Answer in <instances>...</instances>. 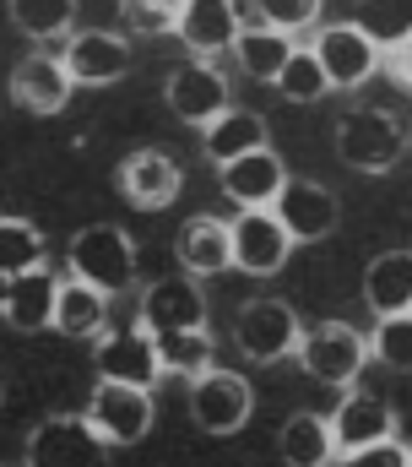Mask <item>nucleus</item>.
<instances>
[{"label":"nucleus","mask_w":412,"mask_h":467,"mask_svg":"<svg viewBox=\"0 0 412 467\" xmlns=\"http://www.w3.org/2000/svg\"><path fill=\"white\" fill-rule=\"evenodd\" d=\"M71 277L108 294H125L136 283V244L119 223H88V229L71 239Z\"/></svg>","instance_id":"1"},{"label":"nucleus","mask_w":412,"mask_h":467,"mask_svg":"<svg viewBox=\"0 0 412 467\" xmlns=\"http://www.w3.org/2000/svg\"><path fill=\"white\" fill-rule=\"evenodd\" d=\"M336 152H342V163L358 169V174H386V169L407 152V130H402L397 115L358 104V109H347V115L336 119Z\"/></svg>","instance_id":"2"},{"label":"nucleus","mask_w":412,"mask_h":467,"mask_svg":"<svg viewBox=\"0 0 412 467\" xmlns=\"http://www.w3.org/2000/svg\"><path fill=\"white\" fill-rule=\"evenodd\" d=\"M304 321L288 299H250L233 321V348L244 353L250 364H283L299 353Z\"/></svg>","instance_id":"3"},{"label":"nucleus","mask_w":412,"mask_h":467,"mask_svg":"<svg viewBox=\"0 0 412 467\" xmlns=\"http://www.w3.org/2000/svg\"><path fill=\"white\" fill-rule=\"evenodd\" d=\"M299 364L309 369V380H320L331 391H353L358 375H364V364H369V337H358L342 321L309 327L304 337H299Z\"/></svg>","instance_id":"4"},{"label":"nucleus","mask_w":412,"mask_h":467,"mask_svg":"<svg viewBox=\"0 0 412 467\" xmlns=\"http://www.w3.org/2000/svg\"><path fill=\"white\" fill-rule=\"evenodd\" d=\"M27 467H108V446L82 413H49L27 435Z\"/></svg>","instance_id":"5"},{"label":"nucleus","mask_w":412,"mask_h":467,"mask_svg":"<svg viewBox=\"0 0 412 467\" xmlns=\"http://www.w3.org/2000/svg\"><path fill=\"white\" fill-rule=\"evenodd\" d=\"M152 413H158L152 391L114 386V380H98L93 397H88V408H82V419L93 424V435H98L103 446H136V441H147Z\"/></svg>","instance_id":"6"},{"label":"nucleus","mask_w":412,"mask_h":467,"mask_svg":"<svg viewBox=\"0 0 412 467\" xmlns=\"http://www.w3.org/2000/svg\"><path fill=\"white\" fill-rule=\"evenodd\" d=\"M93 364H98V380L136 386V391H147V386L163 375V364H158V343H152V332H147L141 321H130V327H108L98 343H93Z\"/></svg>","instance_id":"7"},{"label":"nucleus","mask_w":412,"mask_h":467,"mask_svg":"<svg viewBox=\"0 0 412 467\" xmlns=\"http://www.w3.org/2000/svg\"><path fill=\"white\" fill-rule=\"evenodd\" d=\"M255 413V391L244 375L233 369H206L201 380H191V419L206 435H239Z\"/></svg>","instance_id":"8"},{"label":"nucleus","mask_w":412,"mask_h":467,"mask_svg":"<svg viewBox=\"0 0 412 467\" xmlns=\"http://www.w3.org/2000/svg\"><path fill=\"white\" fill-rule=\"evenodd\" d=\"M152 337L163 332H206V294L196 277H158L141 288V316Z\"/></svg>","instance_id":"9"},{"label":"nucleus","mask_w":412,"mask_h":467,"mask_svg":"<svg viewBox=\"0 0 412 467\" xmlns=\"http://www.w3.org/2000/svg\"><path fill=\"white\" fill-rule=\"evenodd\" d=\"M163 99H169V109L185 119V125H196L206 130L217 115H228L233 104H228V77L211 66V60H185L169 82H163Z\"/></svg>","instance_id":"10"},{"label":"nucleus","mask_w":412,"mask_h":467,"mask_svg":"<svg viewBox=\"0 0 412 467\" xmlns=\"http://www.w3.org/2000/svg\"><path fill=\"white\" fill-rule=\"evenodd\" d=\"M272 213H277V223L288 229L294 244H320V239H331L336 223H342L336 191H325L320 180H288Z\"/></svg>","instance_id":"11"},{"label":"nucleus","mask_w":412,"mask_h":467,"mask_svg":"<svg viewBox=\"0 0 412 467\" xmlns=\"http://www.w3.org/2000/svg\"><path fill=\"white\" fill-rule=\"evenodd\" d=\"M309 55L320 60V71H325V82H331V88H364V82L380 71V49H375L353 22L320 27V33H314V44H309Z\"/></svg>","instance_id":"12"},{"label":"nucleus","mask_w":412,"mask_h":467,"mask_svg":"<svg viewBox=\"0 0 412 467\" xmlns=\"http://www.w3.org/2000/svg\"><path fill=\"white\" fill-rule=\"evenodd\" d=\"M217 185H222V196L239 213H272L277 196H283V185H288V169H283V158L272 147H261V152L228 163V169H217Z\"/></svg>","instance_id":"13"},{"label":"nucleus","mask_w":412,"mask_h":467,"mask_svg":"<svg viewBox=\"0 0 412 467\" xmlns=\"http://www.w3.org/2000/svg\"><path fill=\"white\" fill-rule=\"evenodd\" d=\"M228 229H233V266H239V272L272 277V272L288 266L294 239H288V229L277 223V213H239Z\"/></svg>","instance_id":"14"},{"label":"nucleus","mask_w":412,"mask_h":467,"mask_svg":"<svg viewBox=\"0 0 412 467\" xmlns=\"http://www.w3.org/2000/svg\"><path fill=\"white\" fill-rule=\"evenodd\" d=\"M180 163L169 158V152H158V147H141V152H130L125 163H119V196L136 207V213H163V207H174V196H180Z\"/></svg>","instance_id":"15"},{"label":"nucleus","mask_w":412,"mask_h":467,"mask_svg":"<svg viewBox=\"0 0 412 467\" xmlns=\"http://www.w3.org/2000/svg\"><path fill=\"white\" fill-rule=\"evenodd\" d=\"M331 441H336V457L386 446V441H397V413L369 391H347L331 413Z\"/></svg>","instance_id":"16"},{"label":"nucleus","mask_w":412,"mask_h":467,"mask_svg":"<svg viewBox=\"0 0 412 467\" xmlns=\"http://www.w3.org/2000/svg\"><path fill=\"white\" fill-rule=\"evenodd\" d=\"M60 60H66L71 82H82V88H108V82H119V77H125V66H130V44H125L119 33L82 27V33H71V38H66Z\"/></svg>","instance_id":"17"},{"label":"nucleus","mask_w":412,"mask_h":467,"mask_svg":"<svg viewBox=\"0 0 412 467\" xmlns=\"http://www.w3.org/2000/svg\"><path fill=\"white\" fill-rule=\"evenodd\" d=\"M174 33L185 38V49L191 55H233V44H239V33H244V16H239V0H185L180 5V22H174Z\"/></svg>","instance_id":"18"},{"label":"nucleus","mask_w":412,"mask_h":467,"mask_svg":"<svg viewBox=\"0 0 412 467\" xmlns=\"http://www.w3.org/2000/svg\"><path fill=\"white\" fill-rule=\"evenodd\" d=\"M71 88L77 82H71V71H66L60 55H27L11 71V104L22 115H60L71 104Z\"/></svg>","instance_id":"19"},{"label":"nucleus","mask_w":412,"mask_h":467,"mask_svg":"<svg viewBox=\"0 0 412 467\" xmlns=\"http://www.w3.org/2000/svg\"><path fill=\"white\" fill-rule=\"evenodd\" d=\"M55 294H60V277L49 266H33L22 277H0V316L16 332H44V327H55Z\"/></svg>","instance_id":"20"},{"label":"nucleus","mask_w":412,"mask_h":467,"mask_svg":"<svg viewBox=\"0 0 412 467\" xmlns=\"http://www.w3.org/2000/svg\"><path fill=\"white\" fill-rule=\"evenodd\" d=\"M174 250H180L185 277H217V272L233 266V229H228L222 218H211V213H196V218L180 229Z\"/></svg>","instance_id":"21"},{"label":"nucleus","mask_w":412,"mask_h":467,"mask_svg":"<svg viewBox=\"0 0 412 467\" xmlns=\"http://www.w3.org/2000/svg\"><path fill=\"white\" fill-rule=\"evenodd\" d=\"M364 305L375 310V321L412 316V250H380L364 266Z\"/></svg>","instance_id":"22"},{"label":"nucleus","mask_w":412,"mask_h":467,"mask_svg":"<svg viewBox=\"0 0 412 467\" xmlns=\"http://www.w3.org/2000/svg\"><path fill=\"white\" fill-rule=\"evenodd\" d=\"M261 147H266V119L255 109H228L201 130V152L217 169H228V163H239V158H250Z\"/></svg>","instance_id":"23"},{"label":"nucleus","mask_w":412,"mask_h":467,"mask_svg":"<svg viewBox=\"0 0 412 467\" xmlns=\"http://www.w3.org/2000/svg\"><path fill=\"white\" fill-rule=\"evenodd\" d=\"M277 457L288 467H331L336 462V441H331V419L325 413H294L277 430Z\"/></svg>","instance_id":"24"},{"label":"nucleus","mask_w":412,"mask_h":467,"mask_svg":"<svg viewBox=\"0 0 412 467\" xmlns=\"http://www.w3.org/2000/svg\"><path fill=\"white\" fill-rule=\"evenodd\" d=\"M103 321H108V299H103L98 288L66 277L60 294H55V332H66V337H93V343H98L103 332H108Z\"/></svg>","instance_id":"25"},{"label":"nucleus","mask_w":412,"mask_h":467,"mask_svg":"<svg viewBox=\"0 0 412 467\" xmlns=\"http://www.w3.org/2000/svg\"><path fill=\"white\" fill-rule=\"evenodd\" d=\"M294 49H299L294 38H283V33H272V27H261V22H255V27H244V33H239L233 60H239V71H244L250 82H277Z\"/></svg>","instance_id":"26"},{"label":"nucleus","mask_w":412,"mask_h":467,"mask_svg":"<svg viewBox=\"0 0 412 467\" xmlns=\"http://www.w3.org/2000/svg\"><path fill=\"white\" fill-rule=\"evenodd\" d=\"M353 27L386 55V49H402L412 44V0H358L353 5Z\"/></svg>","instance_id":"27"},{"label":"nucleus","mask_w":412,"mask_h":467,"mask_svg":"<svg viewBox=\"0 0 412 467\" xmlns=\"http://www.w3.org/2000/svg\"><path fill=\"white\" fill-rule=\"evenodd\" d=\"M11 22L49 44V38H71V22H77V0H11Z\"/></svg>","instance_id":"28"},{"label":"nucleus","mask_w":412,"mask_h":467,"mask_svg":"<svg viewBox=\"0 0 412 467\" xmlns=\"http://www.w3.org/2000/svg\"><path fill=\"white\" fill-rule=\"evenodd\" d=\"M44 266V229L27 218H0V277H22Z\"/></svg>","instance_id":"29"},{"label":"nucleus","mask_w":412,"mask_h":467,"mask_svg":"<svg viewBox=\"0 0 412 467\" xmlns=\"http://www.w3.org/2000/svg\"><path fill=\"white\" fill-rule=\"evenodd\" d=\"M152 343H158V364L185 380H201L211 369V332H163Z\"/></svg>","instance_id":"30"},{"label":"nucleus","mask_w":412,"mask_h":467,"mask_svg":"<svg viewBox=\"0 0 412 467\" xmlns=\"http://www.w3.org/2000/svg\"><path fill=\"white\" fill-rule=\"evenodd\" d=\"M288 104H314V99H325L331 93V82H325V71H320V60L309 55V49H294L288 55V66H283V77L272 82Z\"/></svg>","instance_id":"31"},{"label":"nucleus","mask_w":412,"mask_h":467,"mask_svg":"<svg viewBox=\"0 0 412 467\" xmlns=\"http://www.w3.org/2000/svg\"><path fill=\"white\" fill-rule=\"evenodd\" d=\"M369 358H380L386 369H412V316H386L369 332Z\"/></svg>","instance_id":"32"},{"label":"nucleus","mask_w":412,"mask_h":467,"mask_svg":"<svg viewBox=\"0 0 412 467\" xmlns=\"http://www.w3.org/2000/svg\"><path fill=\"white\" fill-rule=\"evenodd\" d=\"M255 16H261V27L294 38L299 27H309L320 16V0H255Z\"/></svg>","instance_id":"33"},{"label":"nucleus","mask_w":412,"mask_h":467,"mask_svg":"<svg viewBox=\"0 0 412 467\" xmlns=\"http://www.w3.org/2000/svg\"><path fill=\"white\" fill-rule=\"evenodd\" d=\"M185 0H125V22L136 33H174Z\"/></svg>","instance_id":"34"},{"label":"nucleus","mask_w":412,"mask_h":467,"mask_svg":"<svg viewBox=\"0 0 412 467\" xmlns=\"http://www.w3.org/2000/svg\"><path fill=\"white\" fill-rule=\"evenodd\" d=\"M407 446L402 441H386V446H369V451H353V457H336V467H407Z\"/></svg>","instance_id":"35"},{"label":"nucleus","mask_w":412,"mask_h":467,"mask_svg":"<svg viewBox=\"0 0 412 467\" xmlns=\"http://www.w3.org/2000/svg\"><path fill=\"white\" fill-rule=\"evenodd\" d=\"M380 71H386L397 88H407V93H412V44H402V49H386V55H380Z\"/></svg>","instance_id":"36"},{"label":"nucleus","mask_w":412,"mask_h":467,"mask_svg":"<svg viewBox=\"0 0 412 467\" xmlns=\"http://www.w3.org/2000/svg\"><path fill=\"white\" fill-rule=\"evenodd\" d=\"M407 467H412V457H407Z\"/></svg>","instance_id":"37"}]
</instances>
